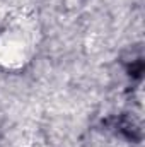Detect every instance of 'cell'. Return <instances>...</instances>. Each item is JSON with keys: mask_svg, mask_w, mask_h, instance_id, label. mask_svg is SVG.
Segmentation results:
<instances>
[{"mask_svg": "<svg viewBox=\"0 0 145 147\" xmlns=\"http://www.w3.org/2000/svg\"><path fill=\"white\" fill-rule=\"evenodd\" d=\"M28 60V43L19 31H9L0 36V63L19 67Z\"/></svg>", "mask_w": 145, "mask_h": 147, "instance_id": "cell-1", "label": "cell"}]
</instances>
